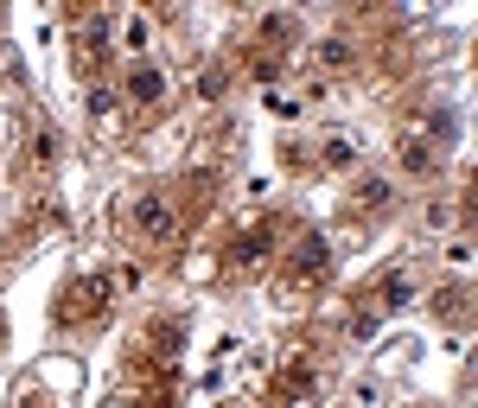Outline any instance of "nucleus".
<instances>
[{"label": "nucleus", "instance_id": "obj_1", "mask_svg": "<svg viewBox=\"0 0 478 408\" xmlns=\"http://www.w3.org/2000/svg\"><path fill=\"white\" fill-rule=\"evenodd\" d=\"M128 96H134V102H160V96H166V84H160V71H154V64H134Z\"/></svg>", "mask_w": 478, "mask_h": 408}, {"label": "nucleus", "instance_id": "obj_2", "mask_svg": "<svg viewBox=\"0 0 478 408\" xmlns=\"http://www.w3.org/2000/svg\"><path fill=\"white\" fill-rule=\"evenodd\" d=\"M294 268H300V275H306V281H319V275H325V268H332V262H325V243H319V236H306V243L294 249Z\"/></svg>", "mask_w": 478, "mask_h": 408}, {"label": "nucleus", "instance_id": "obj_3", "mask_svg": "<svg viewBox=\"0 0 478 408\" xmlns=\"http://www.w3.org/2000/svg\"><path fill=\"white\" fill-rule=\"evenodd\" d=\"M134 217H141V230L166 236V230H173V204H166V198H147V204H141V211H134Z\"/></svg>", "mask_w": 478, "mask_h": 408}, {"label": "nucleus", "instance_id": "obj_4", "mask_svg": "<svg viewBox=\"0 0 478 408\" xmlns=\"http://www.w3.org/2000/svg\"><path fill=\"white\" fill-rule=\"evenodd\" d=\"M96 294H102L96 281H84V288H71V294H64V306H58V319H84V313H96V306H90Z\"/></svg>", "mask_w": 478, "mask_h": 408}, {"label": "nucleus", "instance_id": "obj_5", "mask_svg": "<svg viewBox=\"0 0 478 408\" xmlns=\"http://www.w3.org/2000/svg\"><path fill=\"white\" fill-rule=\"evenodd\" d=\"M402 166H408V173H428V166H434V154H428L421 141H402Z\"/></svg>", "mask_w": 478, "mask_h": 408}, {"label": "nucleus", "instance_id": "obj_6", "mask_svg": "<svg viewBox=\"0 0 478 408\" xmlns=\"http://www.w3.org/2000/svg\"><path fill=\"white\" fill-rule=\"evenodd\" d=\"M408 294H415V281H408V275H389V281H383V300H389V306H408Z\"/></svg>", "mask_w": 478, "mask_h": 408}, {"label": "nucleus", "instance_id": "obj_7", "mask_svg": "<svg viewBox=\"0 0 478 408\" xmlns=\"http://www.w3.org/2000/svg\"><path fill=\"white\" fill-rule=\"evenodd\" d=\"M268 243H275V236L255 230V236H243V243H236V255H243V262H255V255H268Z\"/></svg>", "mask_w": 478, "mask_h": 408}, {"label": "nucleus", "instance_id": "obj_8", "mask_svg": "<svg viewBox=\"0 0 478 408\" xmlns=\"http://www.w3.org/2000/svg\"><path fill=\"white\" fill-rule=\"evenodd\" d=\"M319 58H325V64H351V45H345V39H325Z\"/></svg>", "mask_w": 478, "mask_h": 408}, {"label": "nucleus", "instance_id": "obj_9", "mask_svg": "<svg viewBox=\"0 0 478 408\" xmlns=\"http://www.w3.org/2000/svg\"><path fill=\"white\" fill-rule=\"evenodd\" d=\"M261 39H294V20L275 13V20H261Z\"/></svg>", "mask_w": 478, "mask_h": 408}, {"label": "nucleus", "instance_id": "obj_10", "mask_svg": "<svg viewBox=\"0 0 478 408\" xmlns=\"http://www.w3.org/2000/svg\"><path fill=\"white\" fill-rule=\"evenodd\" d=\"M51 154H58V134H39V141H32V160L51 166Z\"/></svg>", "mask_w": 478, "mask_h": 408}, {"label": "nucleus", "instance_id": "obj_11", "mask_svg": "<svg viewBox=\"0 0 478 408\" xmlns=\"http://www.w3.org/2000/svg\"><path fill=\"white\" fill-rule=\"evenodd\" d=\"M198 96H224V71H204L198 77Z\"/></svg>", "mask_w": 478, "mask_h": 408}, {"label": "nucleus", "instance_id": "obj_12", "mask_svg": "<svg viewBox=\"0 0 478 408\" xmlns=\"http://www.w3.org/2000/svg\"><path fill=\"white\" fill-rule=\"evenodd\" d=\"M364 204H389V185L383 179H364Z\"/></svg>", "mask_w": 478, "mask_h": 408}]
</instances>
